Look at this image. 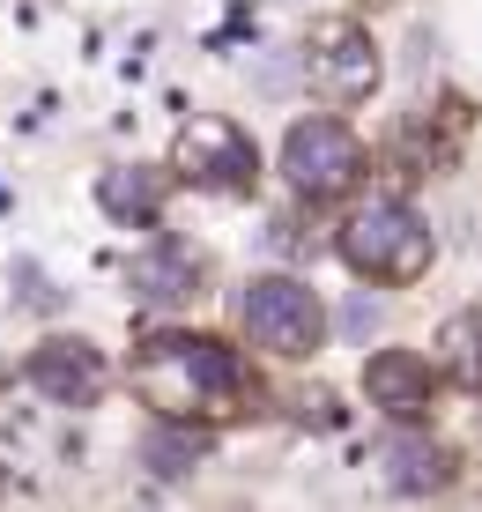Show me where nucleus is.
<instances>
[{
    "label": "nucleus",
    "mask_w": 482,
    "mask_h": 512,
    "mask_svg": "<svg viewBox=\"0 0 482 512\" xmlns=\"http://www.w3.org/2000/svg\"><path fill=\"white\" fill-rule=\"evenodd\" d=\"M134 386L149 409H164V423H186V416H230L253 379H245V357L216 334H156L141 342L134 357Z\"/></svg>",
    "instance_id": "obj_1"
},
{
    "label": "nucleus",
    "mask_w": 482,
    "mask_h": 512,
    "mask_svg": "<svg viewBox=\"0 0 482 512\" xmlns=\"http://www.w3.org/2000/svg\"><path fill=\"white\" fill-rule=\"evenodd\" d=\"M431 253H438L431 223H423L408 201H371V208H356L342 223V260L364 282H416L431 268Z\"/></svg>",
    "instance_id": "obj_2"
},
{
    "label": "nucleus",
    "mask_w": 482,
    "mask_h": 512,
    "mask_svg": "<svg viewBox=\"0 0 482 512\" xmlns=\"http://www.w3.org/2000/svg\"><path fill=\"white\" fill-rule=\"evenodd\" d=\"M238 320L260 349H275V357H312L319 334H327V305H319V290L297 282V275H253L245 297H238Z\"/></svg>",
    "instance_id": "obj_3"
},
{
    "label": "nucleus",
    "mask_w": 482,
    "mask_h": 512,
    "mask_svg": "<svg viewBox=\"0 0 482 512\" xmlns=\"http://www.w3.org/2000/svg\"><path fill=\"white\" fill-rule=\"evenodd\" d=\"M282 179L305 193V201H342L364 179V141L342 119H297L282 134Z\"/></svg>",
    "instance_id": "obj_4"
},
{
    "label": "nucleus",
    "mask_w": 482,
    "mask_h": 512,
    "mask_svg": "<svg viewBox=\"0 0 482 512\" xmlns=\"http://www.w3.org/2000/svg\"><path fill=\"white\" fill-rule=\"evenodd\" d=\"M305 75L312 90L327 104H356L379 90V45H371L364 23H349V15H327V23H312L305 38Z\"/></svg>",
    "instance_id": "obj_5"
},
{
    "label": "nucleus",
    "mask_w": 482,
    "mask_h": 512,
    "mask_svg": "<svg viewBox=\"0 0 482 512\" xmlns=\"http://www.w3.org/2000/svg\"><path fill=\"white\" fill-rule=\"evenodd\" d=\"M178 171H186L193 186H216V193H253L260 149H253V134L230 127V119H193V127L178 134Z\"/></svg>",
    "instance_id": "obj_6"
},
{
    "label": "nucleus",
    "mask_w": 482,
    "mask_h": 512,
    "mask_svg": "<svg viewBox=\"0 0 482 512\" xmlns=\"http://www.w3.org/2000/svg\"><path fill=\"white\" fill-rule=\"evenodd\" d=\"M30 386H38V394H52L60 401V409H97L104 401V349H89L82 334H52V342H38L30 349Z\"/></svg>",
    "instance_id": "obj_7"
},
{
    "label": "nucleus",
    "mask_w": 482,
    "mask_h": 512,
    "mask_svg": "<svg viewBox=\"0 0 482 512\" xmlns=\"http://www.w3.org/2000/svg\"><path fill=\"white\" fill-rule=\"evenodd\" d=\"M364 394H371V409L408 423V416L431 409V364H423L416 349H379V357L364 364Z\"/></svg>",
    "instance_id": "obj_8"
},
{
    "label": "nucleus",
    "mask_w": 482,
    "mask_h": 512,
    "mask_svg": "<svg viewBox=\"0 0 482 512\" xmlns=\"http://www.w3.org/2000/svg\"><path fill=\"white\" fill-rule=\"evenodd\" d=\"M379 468H386V483H394L401 498H431V490L453 483V453H445L438 438H423V431H394L379 446Z\"/></svg>",
    "instance_id": "obj_9"
},
{
    "label": "nucleus",
    "mask_w": 482,
    "mask_h": 512,
    "mask_svg": "<svg viewBox=\"0 0 482 512\" xmlns=\"http://www.w3.org/2000/svg\"><path fill=\"white\" fill-rule=\"evenodd\" d=\"M127 290L141 297V305H186V297L201 290V268H193V253L178 238H156L149 253H134Z\"/></svg>",
    "instance_id": "obj_10"
},
{
    "label": "nucleus",
    "mask_w": 482,
    "mask_h": 512,
    "mask_svg": "<svg viewBox=\"0 0 482 512\" xmlns=\"http://www.w3.org/2000/svg\"><path fill=\"white\" fill-rule=\"evenodd\" d=\"M97 201H104V216L112 223H127V231H149L156 216H164V179L156 171H104L97 179Z\"/></svg>",
    "instance_id": "obj_11"
},
{
    "label": "nucleus",
    "mask_w": 482,
    "mask_h": 512,
    "mask_svg": "<svg viewBox=\"0 0 482 512\" xmlns=\"http://www.w3.org/2000/svg\"><path fill=\"white\" fill-rule=\"evenodd\" d=\"M438 364H445V379H460V386H475V394H482V305H468V312L445 320Z\"/></svg>",
    "instance_id": "obj_12"
},
{
    "label": "nucleus",
    "mask_w": 482,
    "mask_h": 512,
    "mask_svg": "<svg viewBox=\"0 0 482 512\" xmlns=\"http://www.w3.org/2000/svg\"><path fill=\"white\" fill-rule=\"evenodd\" d=\"M141 453H149V468H156V475H186V468L208 453V431H193V423H156Z\"/></svg>",
    "instance_id": "obj_13"
}]
</instances>
